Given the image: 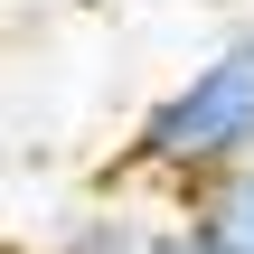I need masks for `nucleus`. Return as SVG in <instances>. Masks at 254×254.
<instances>
[{"label":"nucleus","mask_w":254,"mask_h":254,"mask_svg":"<svg viewBox=\"0 0 254 254\" xmlns=\"http://www.w3.org/2000/svg\"><path fill=\"white\" fill-rule=\"evenodd\" d=\"M170 226H179V217H160V207H141V198H94V207H66V217H57L47 254H151Z\"/></svg>","instance_id":"2"},{"label":"nucleus","mask_w":254,"mask_h":254,"mask_svg":"<svg viewBox=\"0 0 254 254\" xmlns=\"http://www.w3.org/2000/svg\"><path fill=\"white\" fill-rule=\"evenodd\" d=\"M254 160V28H236L207 66H189L141 123H132V170L170 179L179 198L217 170Z\"/></svg>","instance_id":"1"},{"label":"nucleus","mask_w":254,"mask_h":254,"mask_svg":"<svg viewBox=\"0 0 254 254\" xmlns=\"http://www.w3.org/2000/svg\"><path fill=\"white\" fill-rule=\"evenodd\" d=\"M151 254H207V245H198V236H189V217H179V226H170V236H160Z\"/></svg>","instance_id":"4"},{"label":"nucleus","mask_w":254,"mask_h":254,"mask_svg":"<svg viewBox=\"0 0 254 254\" xmlns=\"http://www.w3.org/2000/svg\"><path fill=\"white\" fill-rule=\"evenodd\" d=\"M179 217H189V236H198L207 254H254V160L217 170V179H198Z\"/></svg>","instance_id":"3"}]
</instances>
